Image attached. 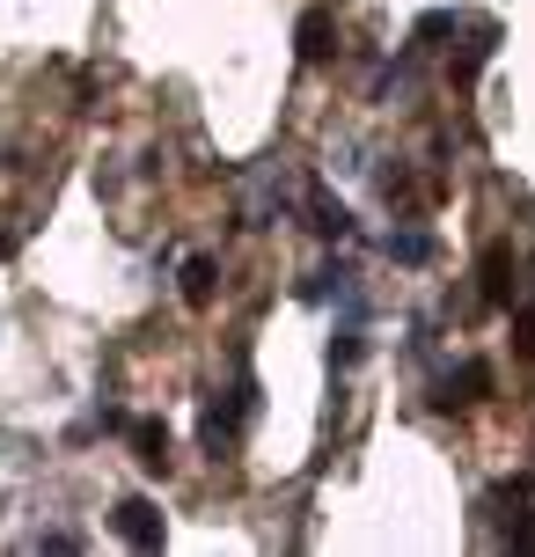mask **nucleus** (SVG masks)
Masks as SVG:
<instances>
[{"mask_svg":"<svg viewBox=\"0 0 535 557\" xmlns=\"http://www.w3.org/2000/svg\"><path fill=\"white\" fill-rule=\"evenodd\" d=\"M389 257H403V264H425V257H433V235H389Z\"/></svg>","mask_w":535,"mask_h":557,"instance_id":"8","label":"nucleus"},{"mask_svg":"<svg viewBox=\"0 0 535 557\" xmlns=\"http://www.w3.org/2000/svg\"><path fill=\"white\" fill-rule=\"evenodd\" d=\"M484 396H492V367L470 360V367H462V374L448 382V404H484Z\"/></svg>","mask_w":535,"mask_h":557,"instance_id":"6","label":"nucleus"},{"mask_svg":"<svg viewBox=\"0 0 535 557\" xmlns=\"http://www.w3.org/2000/svg\"><path fill=\"white\" fill-rule=\"evenodd\" d=\"M111 529L133 543V550H162V513H154V499H117Z\"/></svg>","mask_w":535,"mask_h":557,"instance_id":"2","label":"nucleus"},{"mask_svg":"<svg viewBox=\"0 0 535 557\" xmlns=\"http://www.w3.org/2000/svg\"><path fill=\"white\" fill-rule=\"evenodd\" d=\"M213 286H221V264H213V257H191V264H184V301L206 308V301H213Z\"/></svg>","mask_w":535,"mask_h":557,"instance_id":"5","label":"nucleus"},{"mask_svg":"<svg viewBox=\"0 0 535 557\" xmlns=\"http://www.w3.org/2000/svg\"><path fill=\"white\" fill-rule=\"evenodd\" d=\"M0 257H8V235H0Z\"/></svg>","mask_w":535,"mask_h":557,"instance_id":"10","label":"nucleus"},{"mask_svg":"<svg viewBox=\"0 0 535 557\" xmlns=\"http://www.w3.org/2000/svg\"><path fill=\"white\" fill-rule=\"evenodd\" d=\"M484 301H492V308L521 301V257H513L507 243H492V250H484Z\"/></svg>","mask_w":535,"mask_h":557,"instance_id":"1","label":"nucleus"},{"mask_svg":"<svg viewBox=\"0 0 535 557\" xmlns=\"http://www.w3.org/2000/svg\"><path fill=\"white\" fill-rule=\"evenodd\" d=\"M133 455H140V470H170V433H162V425H154V418H140V425H133Z\"/></svg>","mask_w":535,"mask_h":557,"instance_id":"4","label":"nucleus"},{"mask_svg":"<svg viewBox=\"0 0 535 557\" xmlns=\"http://www.w3.org/2000/svg\"><path fill=\"white\" fill-rule=\"evenodd\" d=\"M294 45H301V59H331L338 52V23H331L323 8H309V15L294 23Z\"/></svg>","mask_w":535,"mask_h":557,"instance_id":"3","label":"nucleus"},{"mask_svg":"<svg viewBox=\"0 0 535 557\" xmlns=\"http://www.w3.org/2000/svg\"><path fill=\"white\" fill-rule=\"evenodd\" d=\"M513 345H521V352H535V308H521V323H513Z\"/></svg>","mask_w":535,"mask_h":557,"instance_id":"9","label":"nucleus"},{"mask_svg":"<svg viewBox=\"0 0 535 557\" xmlns=\"http://www.w3.org/2000/svg\"><path fill=\"white\" fill-rule=\"evenodd\" d=\"M309 227H315V235H352V213H345L338 198L315 191V198H309Z\"/></svg>","mask_w":535,"mask_h":557,"instance_id":"7","label":"nucleus"}]
</instances>
